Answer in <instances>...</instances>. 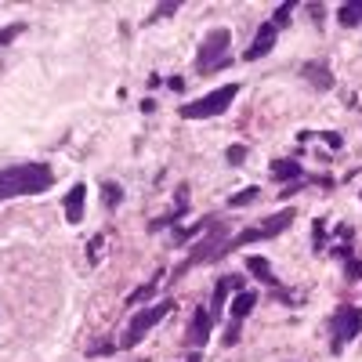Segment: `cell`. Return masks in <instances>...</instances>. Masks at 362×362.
Here are the masks:
<instances>
[{
	"label": "cell",
	"instance_id": "6da1fadb",
	"mask_svg": "<svg viewBox=\"0 0 362 362\" xmlns=\"http://www.w3.org/2000/svg\"><path fill=\"white\" fill-rule=\"evenodd\" d=\"M54 185V170L47 163H18L0 170V199H15V196H37Z\"/></svg>",
	"mask_w": 362,
	"mask_h": 362
},
{
	"label": "cell",
	"instance_id": "7a4b0ae2",
	"mask_svg": "<svg viewBox=\"0 0 362 362\" xmlns=\"http://www.w3.org/2000/svg\"><path fill=\"white\" fill-rule=\"evenodd\" d=\"M293 225V206L290 210H276V214H268L264 221H254V225H247L239 235H232L228 239V247H225V254H232V250H243V247H250V243H261V239H276L283 228H290Z\"/></svg>",
	"mask_w": 362,
	"mask_h": 362
},
{
	"label": "cell",
	"instance_id": "3957f363",
	"mask_svg": "<svg viewBox=\"0 0 362 362\" xmlns=\"http://www.w3.org/2000/svg\"><path fill=\"white\" fill-rule=\"evenodd\" d=\"M228 29H210V33L203 37L199 44V58H196V73H218L232 62V54H228Z\"/></svg>",
	"mask_w": 362,
	"mask_h": 362
},
{
	"label": "cell",
	"instance_id": "277c9868",
	"mask_svg": "<svg viewBox=\"0 0 362 362\" xmlns=\"http://www.w3.org/2000/svg\"><path fill=\"white\" fill-rule=\"evenodd\" d=\"M174 308H177V305H174V297H167V300H160V305H148L145 312H138V315L131 319V326H127V334L119 337V344H116V348H134V344H141L148 329L160 326V322H163V315H170Z\"/></svg>",
	"mask_w": 362,
	"mask_h": 362
},
{
	"label": "cell",
	"instance_id": "5b68a950",
	"mask_svg": "<svg viewBox=\"0 0 362 362\" xmlns=\"http://www.w3.org/2000/svg\"><path fill=\"white\" fill-rule=\"evenodd\" d=\"M235 95H239V83H225V87H218V90H210V95H203V98H196V102H189V105H181V116H185V119L221 116V112L235 102Z\"/></svg>",
	"mask_w": 362,
	"mask_h": 362
},
{
	"label": "cell",
	"instance_id": "8992f818",
	"mask_svg": "<svg viewBox=\"0 0 362 362\" xmlns=\"http://www.w3.org/2000/svg\"><path fill=\"white\" fill-rule=\"evenodd\" d=\"M225 247H228V228H221V221H214V225L206 228V235L192 247L189 261L177 268V276H181V272H189V268H196V264H210V261L225 257Z\"/></svg>",
	"mask_w": 362,
	"mask_h": 362
},
{
	"label": "cell",
	"instance_id": "52a82bcc",
	"mask_svg": "<svg viewBox=\"0 0 362 362\" xmlns=\"http://www.w3.org/2000/svg\"><path fill=\"white\" fill-rule=\"evenodd\" d=\"M358 334H362V308L344 305V308H337L334 315H329V348H334V355L344 351V344L355 341Z\"/></svg>",
	"mask_w": 362,
	"mask_h": 362
},
{
	"label": "cell",
	"instance_id": "ba28073f",
	"mask_svg": "<svg viewBox=\"0 0 362 362\" xmlns=\"http://www.w3.org/2000/svg\"><path fill=\"white\" fill-rule=\"evenodd\" d=\"M243 290V276H221L218 283H214V300H210V319H221V312H225V300H228V293H239Z\"/></svg>",
	"mask_w": 362,
	"mask_h": 362
},
{
	"label": "cell",
	"instance_id": "9c48e42d",
	"mask_svg": "<svg viewBox=\"0 0 362 362\" xmlns=\"http://www.w3.org/2000/svg\"><path fill=\"white\" fill-rule=\"evenodd\" d=\"M210 329H214V319H210V312L199 305V308H196V315H192V322H189V334H185V341H189V348H192V351H199V348L206 344Z\"/></svg>",
	"mask_w": 362,
	"mask_h": 362
},
{
	"label": "cell",
	"instance_id": "30bf717a",
	"mask_svg": "<svg viewBox=\"0 0 362 362\" xmlns=\"http://www.w3.org/2000/svg\"><path fill=\"white\" fill-rule=\"evenodd\" d=\"M276 37H279V29L272 25V22H261V29H257V37H254V44L247 47V62H257V58H264V54H272V47H276Z\"/></svg>",
	"mask_w": 362,
	"mask_h": 362
},
{
	"label": "cell",
	"instance_id": "8fae6325",
	"mask_svg": "<svg viewBox=\"0 0 362 362\" xmlns=\"http://www.w3.org/2000/svg\"><path fill=\"white\" fill-rule=\"evenodd\" d=\"M62 203H66V221L69 225H80L83 221V203H87V185H73Z\"/></svg>",
	"mask_w": 362,
	"mask_h": 362
},
{
	"label": "cell",
	"instance_id": "7c38bea8",
	"mask_svg": "<svg viewBox=\"0 0 362 362\" xmlns=\"http://www.w3.org/2000/svg\"><path fill=\"white\" fill-rule=\"evenodd\" d=\"M254 305H257V293L254 290H239L235 297H232V308H228V319L235 322V326H243V319L254 312Z\"/></svg>",
	"mask_w": 362,
	"mask_h": 362
},
{
	"label": "cell",
	"instance_id": "4fadbf2b",
	"mask_svg": "<svg viewBox=\"0 0 362 362\" xmlns=\"http://www.w3.org/2000/svg\"><path fill=\"white\" fill-rule=\"evenodd\" d=\"M300 76L312 80V87H319V90H329V87H334V73H329L326 62H305V66H300Z\"/></svg>",
	"mask_w": 362,
	"mask_h": 362
},
{
	"label": "cell",
	"instance_id": "5bb4252c",
	"mask_svg": "<svg viewBox=\"0 0 362 362\" xmlns=\"http://www.w3.org/2000/svg\"><path fill=\"white\" fill-rule=\"evenodd\" d=\"M272 177L276 181H300V163L297 160H272Z\"/></svg>",
	"mask_w": 362,
	"mask_h": 362
},
{
	"label": "cell",
	"instance_id": "9a60e30c",
	"mask_svg": "<svg viewBox=\"0 0 362 362\" xmlns=\"http://www.w3.org/2000/svg\"><path fill=\"white\" fill-rule=\"evenodd\" d=\"M337 18H341V25H358V22H362V0H351V4H344V8L337 11Z\"/></svg>",
	"mask_w": 362,
	"mask_h": 362
},
{
	"label": "cell",
	"instance_id": "2e32d148",
	"mask_svg": "<svg viewBox=\"0 0 362 362\" xmlns=\"http://www.w3.org/2000/svg\"><path fill=\"white\" fill-rule=\"evenodd\" d=\"M247 264H250V272H254L257 279H264L268 286H279L276 279H272V268H268V261H264V257H247Z\"/></svg>",
	"mask_w": 362,
	"mask_h": 362
},
{
	"label": "cell",
	"instance_id": "e0dca14e",
	"mask_svg": "<svg viewBox=\"0 0 362 362\" xmlns=\"http://www.w3.org/2000/svg\"><path fill=\"white\" fill-rule=\"evenodd\" d=\"M119 199H124V189H119L116 181H105V185H102V203L112 210V206H119Z\"/></svg>",
	"mask_w": 362,
	"mask_h": 362
},
{
	"label": "cell",
	"instance_id": "ac0fdd59",
	"mask_svg": "<svg viewBox=\"0 0 362 362\" xmlns=\"http://www.w3.org/2000/svg\"><path fill=\"white\" fill-rule=\"evenodd\" d=\"M156 290H160V276H156L153 283H145L141 290H134V293L127 297V305H141V300H148V297H156Z\"/></svg>",
	"mask_w": 362,
	"mask_h": 362
},
{
	"label": "cell",
	"instance_id": "d6986e66",
	"mask_svg": "<svg viewBox=\"0 0 362 362\" xmlns=\"http://www.w3.org/2000/svg\"><path fill=\"white\" fill-rule=\"evenodd\" d=\"M25 33V22H11L8 29H0V47H8L11 40H18Z\"/></svg>",
	"mask_w": 362,
	"mask_h": 362
},
{
	"label": "cell",
	"instance_id": "ffe728a7",
	"mask_svg": "<svg viewBox=\"0 0 362 362\" xmlns=\"http://www.w3.org/2000/svg\"><path fill=\"white\" fill-rule=\"evenodd\" d=\"M290 15H293V4H279V8H276V15H272V25L283 29V25L290 22Z\"/></svg>",
	"mask_w": 362,
	"mask_h": 362
},
{
	"label": "cell",
	"instance_id": "44dd1931",
	"mask_svg": "<svg viewBox=\"0 0 362 362\" xmlns=\"http://www.w3.org/2000/svg\"><path fill=\"white\" fill-rule=\"evenodd\" d=\"M225 160H228L232 167H239V163H243V160H247V148H243V145H232V148H228V153H225Z\"/></svg>",
	"mask_w": 362,
	"mask_h": 362
},
{
	"label": "cell",
	"instance_id": "7402d4cb",
	"mask_svg": "<svg viewBox=\"0 0 362 362\" xmlns=\"http://www.w3.org/2000/svg\"><path fill=\"white\" fill-rule=\"evenodd\" d=\"M250 199H257V189H243V192H235L228 203H232V206H247Z\"/></svg>",
	"mask_w": 362,
	"mask_h": 362
},
{
	"label": "cell",
	"instance_id": "603a6c76",
	"mask_svg": "<svg viewBox=\"0 0 362 362\" xmlns=\"http://www.w3.org/2000/svg\"><path fill=\"white\" fill-rule=\"evenodd\" d=\"M344 272H348V279H362V261L358 257H348L344 261Z\"/></svg>",
	"mask_w": 362,
	"mask_h": 362
},
{
	"label": "cell",
	"instance_id": "cb8c5ba5",
	"mask_svg": "<svg viewBox=\"0 0 362 362\" xmlns=\"http://www.w3.org/2000/svg\"><path fill=\"white\" fill-rule=\"evenodd\" d=\"M98 250H102V235H95V239H90V247H87V261H90V264H98V261H102Z\"/></svg>",
	"mask_w": 362,
	"mask_h": 362
},
{
	"label": "cell",
	"instance_id": "d4e9b609",
	"mask_svg": "<svg viewBox=\"0 0 362 362\" xmlns=\"http://www.w3.org/2000/svg\"><path fill=\"white\" fill-rule=\"evenodd\" d=\"M322 141H326L329 148H341V134H334V131H329V134H322Z\"/></svg>",
	"mask_w": 362,
	"mask_h": 362
},
{
	"label": "cell",
	"instance_id": "484cf974",
	"mask_svg": "<svg viewBox=\"0 0 362 362\" xmlns=\"http://www.w3.org/2000/svg\"><path fill=\"white\" fill-rule=\"evenodd\" d=\"M174 11H177V4H160L153 18H163V15H174Z\"/></svg>",
	"mask_w": 362,
	"mask_h": 362
},
{
	"label": "cell",
	"instance_id": "4316f807",
	"mask_svg": "<svg viewBox=\"0 0 362 362\" xmlns=\"http://www.w3.org/2000/svg\"><path fill=\"white\" fill-rule=\"evenodd\" d=\"M322 243H326V228L315 221V247H322Z\"/></svg>",
	"mask_w": 362,
	"mask_h": 362
},
{
	"label": "cell",
	"instance_id": "83f0119b",
	"mask_svg": "<svg viewBox=\"0 0 362 362\" xmlns=\"http://www.w3.org/2000/svg\"><path fill=\"white\" fill-rule=\"evenodd\" d=\"M308 11H312V18H315V22H322V15H326V8H322V4H312Z\"/></svg>",
	"mask_w": 362,
	"mask_h": 362
},
{
	"label": "cell",
	"instance_id": "f1b7e54d",
	"mask_svg": "<svg viewBox=\"0 0 362 362\" xmlns=\"http://www.w3.org/2000/svg\"><path fill=\"white\" fill-rule=\"evenodd\" d=\"M167 87H170V90H181V87H185V80H181V76H170Z\"/></svg>",
	"mask_w": 362,
	"mask_h": 362
},
{
	"label": "cell",
	"instance_id": "f546056e",
	"mask_svg": "<svg viewBox=\"0 0 362 362\" xmlns=\"http://www.w3.org/2000/svg\"><path fill=\"white\" fill-rule=\"evenodd\" d=\"M189 362H203V358H199V351H189Z\"/></svg>",
	"mask_w": 362,
	"mask_h": 362
}]
</instances>
